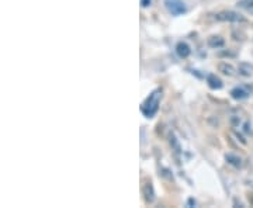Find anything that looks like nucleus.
<instances>
[{
    "instance_id": "1",
    "label": "nucleus",
    "mask_w": 253,
    "mask_h": 208,
    "mask_svg": "<svg viewBox=\"0 0 253 208\" xmlns=\"http://www.w3.org/2000/svg\"><path fill=\"white\" fill-rule=\"evenodd\" d=\"M161 100H162V89L153 90L151 94H149V97L145 100V103L142 104V114H143L146 119H152V117L158 113V110H159Z\"/></svg>"
},
{
    "instance_id": "2",
    "label": "nucleus",
    "mask_w": 253,
    "mask_h": 208,
    "mask_svg": "<svg viewBox=\"0 0 253 208\" xmlns=\"http://www.w3.org/2000/svg\"><path fill=\"white\" fill-rule=\"evenodd\" d=\"M215 20L225 21V23H246V19L241 13L233 10H224L215 14Z\"/></svg>"
},
{
    "instance_id": "3",
    "label": "nucleus",
    "mask_w": 253,
    "mask_h": 208,
    "mask_svg": "<svg viewBox=\"0 0 253 208\" xmlns=\"http://www.w3.org/2000/svg\"><path fill=\"white\" fill-rule=\"evenodd\" d=\"M165 6L173 16H182L187 11V7L183 0H165Z\"/></svg>"
},
{
    "instance_id": "4",
    "label": "nucleus",
    "mask_w": 253,
    "mask_h": 208,
    "mask_svg": "<svg viewBox=\"0 0 253 208\" xmlns=\"http://www.w3.org/2000/svg\"><path fill=\"white\" fill-rule=\"evenodd\" d=\"M176 54L179 55V58L186 59V58H189V57H190V54H192V48H190V45H189L187 42L180 41V42L176 45Z\"/></svg>"
},
{
    "instance_id": "5",
    "label": "nucleus",
    "mask_w": 253,
    "mask_h": 208,
    "mask_svg": "<svg viewBox=\"0 0 253 208\" xmlns=\"http://www.w3.org/2000/svg\"><path fill=\"white\" fill-rule=\"evenodd\" d=\"M251 91L246 89V88H235L231 90V97L233 100H245L249 97Z\"/></svg>"
},
{
    "instance_id": "6",
    "label": "nucleus",
    "mask_w": 253,
    "mask_h": 208,
    "mask_svg": "<svg viewBox=\"0 0 253 208\" xmlns=\"http://www.w3.org/2000/svg\"><path fill=\"white\" fill-rule=\"evenodd\" d=\"M143 197H145V201L148 204H151V203L155 201V190H153L151 181L145 183V186H143Z\"/></svg>"
},
{
    "instance_id": "7",
    "label": "nucleus",
    "mask_w": 253,
    "mask_h": 208,
    "mask_svg": "<svg viewBox=\"0 0 253 208\" xmlns=\"http://www.w3.org/2000/svg\"><path fill=\"white\" fill-rule=\"evenodd\" d=\"M238 73H239L241 76H243V78H251V76H253V65L246 63V62L239 63V66H238Z\"/></svg>"
},
{
    "instance_id": "8",
    "label": "nucleus",
    "mask_w": 253,
    "mask_h": 208,
    "mask_svg": "<svg viewBox=\"0 0 253 208\" xmlns=\"http://www.w3.org/2000/svg\"><path fill=\"white\" fill-rule=\"evenodd\" d=\"M207 44H208V47L213 48V50H220V48H223L224 45H225V41H224L223 37H220V35H213V37L208 38Z\"/></svg>"
},
{
    "instance_id": "9",
    "label": "nucleus",
    "mask_w": 253,
    "mask_h": 208,
    "mask_svg": "<svg viewBox=\"0 0 253 208\" xmlns=\"http://www.w3.org/2000/svg\"><path fill=\"white\" fill-rule=\"evenodd\" d=\"M218 70L225 75V76H235L236 75V69L233 68L231 63H228V62H221L220 65H218Z\"/></svg>"
},
{
    "instance_id": "10",
    "label": "nucleus",
    "mask_w": 253,
    "mask_h": 208,
    "mask_svg": "<svg viewBox=\"0 0 253 208\" xmlns=\"http://www.w3.org/2000/svg\"><path fill=\"white\" fill-rule=\"evenodd\" d=\"M207 83H208V86L214 90L223 89L224 86L223 80L220 79L217 75H208V76H207Z\"/></svg>"
},
{
    "instance_id": "11",
    "label": "nucleus",
    "mask_w": 253,
    "mask_h": 208,
    "mask_svg": "<svg viewBox=\"0 0 253 208\" xmlns=\"http://www.w3.org/2000/svg\"><path fill=\"white\" fill-rule=\"evenodd\" d=\"M225 160L233 166V168H241L242 166V159L239 158L238 155H233V153H228L226 156H225Z\"/></svg>"
},
{
    "instance_id": "12",
    "label": "nucleus",
    "mask_w": 253,
    "mask_h": 208,
    "mask_svg": "<svg viewBox=\"0 0 253 208\" xmlns=\"http://www.w3.org/2000/svg\"><path fill=\"white\" fill-rule=\"evenodd\" d=\"M236 4H238V7H241L245 11L253 14V0H239Z\"/></svg>"
},
{
    "instance_id": "13",
    "label": "nucleus",
    "mask_w": 253,
    "mask_h": 208,
    "mask_svg": "<svg viewBox=\"0 0 253 208\" xmlns=\"http://www.w3.org/2000/svg\"><path fill=\"white\" fill-rule=\"evenodd\" d=\"M243 132L252 134V128H251V124H249V122H245V124H243Z\"/></svg>"
},
{
    "instance_id": "14",
    "label": "nucleus",
    "mask_w": 253,
    "mask_h": 208,
    "mask_svg": "<svg viewBox=\"0 0 253 208\" xmlns=\"http://www.w3.org/2000/svg\"><path fill=\"white\" fill-rule=\"evenodd\" d=\"M152 0H141V6L142 7H148V6H151Z\"/></svg>"
},
{
    "instance_id": "15",
    "label": "nucleus",
    "mask_w": 253,
    "mask_h": 208,
    "mask_svg": "<svg viewBox=\"0 0 253 208\" xmlns=\"http://www.w3.org/2000/svg\"><path fill=\"white\" fill-rule=\"evenodd\" d=\"M193 204H196V201H193V200H189V206H193Z\"/></svg>"
}]
</instances>
